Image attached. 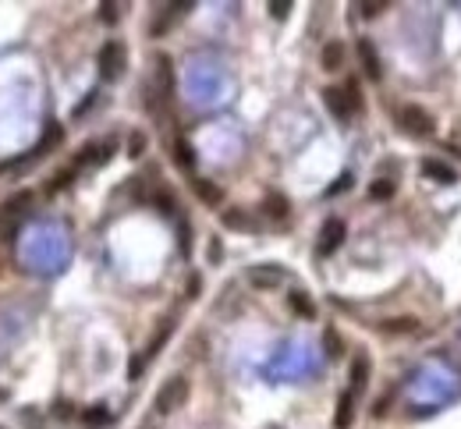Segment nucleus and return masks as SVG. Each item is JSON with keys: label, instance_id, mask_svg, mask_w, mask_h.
<instances>
[{"label": "nucleus", "instance_id": "nucleus-1", "mask_svg": "<svg viewBox=\"0 0 461 429\" xmlns=\"http://www.w3.org/2000/svg\"><path fill=\"white\" fill-rule=\"evenodd\" d=\"M323 104L330 107V113L337 117V121H348L352 117V110L359 107V93H355V82H348L344 89H323Z\"/></svg>", "mask_w": 461, "mask_h": 429}, {"label": "nucleus", "instance_id": "nucleus-2", "mask_svg": "<svg viewBox=\"0 0 461 429\" xmlns=\"http://www.w3.org/2000/svg\"><path fill=\"white\" fill-rule=\"evenodd\" d=\"M124 43H117V39H110V43H103V50H99V75L106 79V82H114V79H121V71H124Z\"/></svg>", "mask_w": 461, "mask_h": 429}, {"label": "nucleus", "instance_id": "nucleus-3", "mask_svg": "<svg viewBox=\"0 0 461 429\" xmlns=\"http://www.w3.org/2000/svg\"><path fill=\"white\" fill-rule=\"evenodd\" d=\"M184 398H188V380H184V376H171V380L160 387V394H157V408L167 415V412H174V408L182 405Z\"/></svg>", "mask_w": 461, "mask_h": 429}, {"label": "nucleus", "instance_id": "nucleus-4", "mask_svg": "<svg viewBox=\"0 0 461 429\" xmlns=\"http://www.w3.org/2000/svg\"><path fill=\"white\" fill-rule=\"evenodd\" d=\"M401 128L412 135H433V117L422 107H405L401 110Z\"/></svg>", "mask_w": 461, "mask_h": 429}, {"label": "nucleus", "instance_id": "nucleus-5", "mask_svg": "<svg viewBox=\"0 0 461 429\" xmlns=\"http://www.w3.org/2000/svg\"><path fill=\"white\" fill-rule=\"evenodd\" d=\"M341 241H344V220H327L323 223V238H319V256H330Z\"/></svg>", "mask_w": 461, "mask_h": 429}, {"label": "nucleus", "instance_id": "nucleus-6", "mask_svg": "<svg viewBox=\"0 0 461 429\" xmlns=\"http://www.w3.org/2000/svg\"><path fill=\"white\" fill-rule=\"evenodd\" d=\"M249 281L256 288H277L284 281V270H277V266H252L249 270Z\"/></svg>", "mask_w": 461, "mask_h": 429}, {"label": "nucleus", "instance_id": "nucleus-7", "mask_svg": "<svg viewBox=\"0 0 461 429\" xmlns=\"http://www.w3.org/2000/svg\"><path fill=\"white\" fill-rule=\"evenodd\" d=\"M192 188H195V196H199L206 206H220V203H224V192H220L213 181H206V178H192Z\"/></svg>", "mask_w": 461, "mask_h": 429}, {"label": "nucleus", "instance_id": "nucleus-8", "mask_svg": "<svg viewBox=\"0 0 461 429\" xmlns=\"http://www.w3.org/2000/svg\"><path fill=\"white\" fill-rule=\"evenodd\" d=\"M359 57H362V64H366V75L372 82H380V75H383V68H380V57H376V46L369 43V39H359Z\"/></svg>", "mask_w": 461, "mask_h": 429}, {"label": "nucleus", "instance_id": "nucleus-9", "mask_svg": "<svg viewBox=\"0 0 461 429\" xmlns=\"http://www.w3.org/2000/svg\"><path fill=\"white\" fill-rule=\"evenodd\" d=\"M352 419H355V394H352V390H344V394H341V401H337L334 426H337V429H348V426H352Z\"/></svg>", "mask_w": 461, "mask_h": 429}, {"label": "nucleus", "instance_id": "nucleus-10", "mask_svg": "<svg viewBox=\"0 0 461 429\" xmlns=\"http://www.w3.org/2000/svg\"><path fill=\"white\" fill-rule=\"evenodd\" d=\"M287 306H291L302 320H316V306H312V298H309L305 291H291V295H287Z\"/></svg>", "mask_w": 461, "mask_h": 429}, {"label": "nucleus", "instance_id": "nucleus-11", "mask_svg": "<svg viewBox=\"0 0 461 429\" xmlns=\"http://www.w3.org/2000/svg\"><path fill=\"white\" fill-rule=\"evenodd\" d=\"M422 171H426L433 181H440V185H451V181H455V171H451L447 163H440V160H422Z\"/></svg>", "mask_w": 461, "mask_h": 429}, {"label": "nucleus", "instance_id": "nucleus-12", "mask_svg": "<svg viewBox=\"0 0 461 429\" xmlns=\"http://www.w3.org/2000/svg\"><path fill=\"white\" fill-rule=\"evenodd\" d=\"M344 64V43H327L323 46V68L327 71H337Z\"/></svg>", "mask_w": 461, "mask_h": 429}, {"label": "nucleus", "instance_id": "nucleus-13", "mask_svg": "<svg viewBox=\"0 0 461 429\" xmlns=\"http://www.w3.org/2000/svg\"><path fill=\"white\" fill-rule=\"evenodd\" d=\"M29 203H32V192H18L14 199H7V203L0 206V220H7L11 213H21V210H25Z\"/></svg>", "mask_w": 461, "mask_h": 429}, {"label": "nucleus", "instance_id": "nucleus-14", "mask_svg": "<svg viewBox=\"0 0 461 429\" xmlns=\"http://www.w3.org/2000/svg\"><path fill=\"white\" fill-rule=\"evenodd\" d=\"M61 138H64V128H61V124H50V128H46V138H43V142L36 146V156L50 153V149H54V146H57Z\"/></svg>", "mask_w": 461, "mask_h": 429}, {"label": "nucleus", "instance_id": "nucleus-15", "mask_svg": "<svg viewBox=\"0 0 461 429\" xmlns=\"http://www.w3.org/2000/svg\"><path fill=\"white\" fill-rule=\"evenodd\" d=\"M366 380H369V358L359 355V358L352 362V387L359 390V387H366Z\"/></svg>", "mask_w": 461, "mask_h": 429}, {"label": "nucleus", "instance_id": "nucleus-16", "mask_svg": "<svg viewBox=\"0 0 461 429\" xmlns=\"http://www.w3.org/2000/svg\"><path fill=\"white\" fill-rule=\"evenodd\" d=\"M174 160H178V167H184V171H192V167H195V153H192V146H188L184 138L174 142Z\"/></svg>", "mask_w": 461, "mask_h": 429}, {"label": "nucleus", "instance_id": "nucleus-17", "mask_svg": "<svg viewBox=\"0 0 461 429\" xmlns=\"http://www.w3.org/2000/svg\"><path fill=\"white\" fill-rule=\"evenodd\" d=\"M369 196H372V199H390V196H394V181H387V178H383V181H372Z\"/></svg>", "mask_w": 461, "mask_h": 429}, {"label": "nucleus", "instance_id": "nucleus-18", "mask_svg": "<svg viewBox=\"0 0 461 429\" xmlns=\"http://www.w3.org/2000/svg\"><path fill=\"white\" fill-rule=\"evenodd\" d=\"M267 213L270 216H287V199H284V196H267Z\"/></svg>", "mask_w": 461, "mask_h": 429}, {"label": "nucleus", "instance_id": "nucleus-19", "mask_svg": "<svg viewBox=\"0 0 461 429\" xmlns=\"http://www.w3.org/2000/svg\"><path fill=\"white\" fill-rule=\"evenodd\" d=\"M323 340H327V355H334V358H337V355H344V348H341V337H337V330H327V333H323Z\"/></svg>", "mask_w": 461, "mask_h": 429}, {"label": "nucleus", "instance_id": "nucleus-20", "mask_svg": "<svg viewBox=\"0 0 461 429\" xmlns=\"http://www.w3.org/2000/svg\"><path fill=\"white\" fill-rule=\"evenodd\" d=\"M224 223H227V227H252V220L242 213V210H227V213H224Z\"/></svg>", "mask_w": 461, "mask_h": 429}, {"label": "nucleus", "instance_id": "nucleus-21", "mask_svg": "<svg viewBox=\"0 0 461 429\" xmlns=\"http://www.w3.org/2000/svg\"><path fill=\"white\" fill-rule=\"evenodd\" d=\"M106 423H110L106 408H92V412H86V426H106Z\"/></svg>", "mask_w": 461, "mask_h": 429}, {"label": "nucleus", "instance_id": "nucleus-22", "mask_svg": "<svg viewBox=\"0 0 461 429\" xmlns=\"http://www.w3.org/2000/svg\"><path fill=\"white\" fill-rule=\"evenodd\" d=\"M128 153H132V156H142V153H146V135H142V131H135V135L128 138Z\"/></svg>", "mask_w": 461, "mask_h": 429}, {"label": "nucleus", "instance_id": "nucleus-23", "mask_svg": "<svg viewBox=\"0 0 461 429\" xmlns=\"http://www.w3.org/2000/svg\"><path fill=\"white\" fill-rule=\"evenodd\" d=\"M270 14H274L277 21H284V18L291 14V4H287V0H274V4H270Z\"/></svg>", "mask_w": 461, "mask_h": 429}, {"label": "nucleus", "instance_id": "nucleus-24", "mask_svg": "<svg viewBox=\"0 0 461 429\" xmlns=\"http://www.w3.org/2000/svg\"><path fill=\"white\" fill-rule=\"evenodd\" d=\"M387 333H405V330H415V320H401V323H383Z\"/></svg>", "mask_w": 461, "mask_h": 429}, {"label": "nucleus", "instance_id": "nucleus-25", "mask_svg": "<svg viewBox=\"0 0 461 429\" xmlns=\"http://www.w3.org/2000/svg\"><path fill=\"white\" fill-rule=\"evenodd\" d=\"M99 18H103L106 25H114V21H117V4H103V11H99Z\"/></svg>", "mask_w": 461, "mask_h": 429}, {"label": "nucleus", "instance_id": "nucleus-26", "mask_svg": "<svg viewBox=\"0 0 461 429\" xmlns=\"http://www.w3.org/2000/svg\"><path fill=\"white\" fill-rule=\"evenodd\" d=\"M206 256H209V263H220V256H224V248H220V238H213V241H209Z\"/></svg>", "mask_w": 461, "mask_h": 429}, {"label": "nucleus", "instance_id": "nucleus-27", "mask_svg": "<svg viewBox=\"0 0 461 429\" xmlns=\"http://www.w3.org/2000/svg\"><path fill=\"white\" fill-rule=\"evenodd\" d=\"M383 7H387V4H376V0H369V4H362V14H366V18H372V14H380Z\"/></svg>", "mask_w": 461, "mask_h": 429}, {"label": "nucleus", "instance_id": "nucleus-28", "mask_svg": "<svg viewBox=\"0 0 461 429\" xmlns=\"http://www.w3.org/2000/svg\"><path fill=\"white\" fill-rule=\"evenodd\" d=\"M142 369H146V358H132V369H128V373H132V380H139V376H142Z\"/></svg>", "mask_w": 461, "mask_h": 429}, {"label": "nucleus", "instance_id": "nucleus-29", "mask_svg": "<svg viewBox=\"0 0 461 429\" xmlns=\"http://www.w3.org/2000/svg\"><path fill=\"white\" fill-rule=\"evenodd\" d=\"M348 185H352V174H344V178H341L337 185H330V196H337V192H344Z\"/></svg>", "mask_w": 461, "mask_h": 429}, {"label": "nucleus", "instance_id": "nucleus-30", "mask_svg": "<svg viewBox=\"0 0 461 429\" xmlns=\"http://www.w3.org/2000/svg\"><path fill=\"white\" fill-rule=\"evenodd\" d=\"M57 415H61V419H71V415H75V408H71L68 401H61V408H57Z\"/></svg>", "mask_w": 461, "mask_h": 429}, {"label": "nucleus", "instance_id": "nucleus-31", "mask_svg": "<svg viewBox=\"0 0 461 429\" xmlns=\"http://www.w3.org/2000/svg\"><path fill=\"white\" fill-rule=\"evenodd\" d=\"M199 288H202V281H199V277H192V281H188V295L195 298V295H199Z\"/></svg>", "mask_w": 461, "mask_h": 429}]
</instances>
